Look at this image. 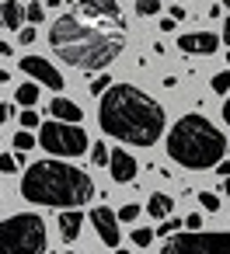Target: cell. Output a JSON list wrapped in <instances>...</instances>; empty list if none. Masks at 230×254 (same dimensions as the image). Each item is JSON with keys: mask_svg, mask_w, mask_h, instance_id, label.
Returning a JSON list of instances; mask_svg holds the SVG:
<instances>
[{"mask_svg": "<svg viewBox=\"0 0 230 254\" xmlns=\"http://www.w3.org/2000/svg\"><path fill=\"white\" fill-rule=\"evenodd\" d=\"M220 39L213 32H188V35H178V49L181 53H192V56H209L216 53Z\"/></svg>", "mask_w": 230, "mask_h": 254, "instance_id": "30bf717a", "label": "cell"}, {"mask_svg": "<svg viewBox=\"0 0 230 254\" xmlns=\"http://www.w3.org/2000/svg\"><path fill=\"white\" fill-rule=\"evenodd\" d=\"M25 18H28V25H42L46 21V7L42 4H28L25 7Z\"/></svg>", "mask_w": 230, "mask_h": 254, "instance_id": "7402d4cb", "label": "cell"}, {"mask_svg": "<svg viewBox=\"0 0 230 254\" xmlns=\"http://www.w3.org/2000/svg\"><path fill=\"white\" fill-rule=\"evenodd\" d=\"M136 216H140V205H133V202H129V205H122V209H119V219H122V223H133V219H136Z\"/></svg>", "mask_w": 230, "mask_h": 254, "instance_id": "f546056e", "label": "cell"}, {"mask_svg": "<svg viewBox=\"0 0 230 254\" xmlns=\"http://www.w3.org/2000/svg\"><path fill=\"white\" fill-rule=\"evenodd\" d=\"M21 70H25L32 80L46 84L49 91H63V77H60V70H56L49 60H42V56H25V60H21Z\"/></svg>", "mask_w": 230, "mask_h": 254, "instance_id": "9c48e42d", "label": "cell"}, {"mask_svg": "<svg viewBox=\"0 0 230 254\" xmlns=\"http://www.w3.org/2000/svg\"><path fill=\"white\" fill-rule=\"evenodd\" d=\"M209 87H213V94H227V91H230V70H223V73H216Z\"/></svg>", "mask_w": 230, "mask_h": 254, "instance_id": "603a6c76", "label": "cell"}, {"mask_svg": "<svg viewBox=\"0 0 230 254\" xmlns=\"http://www.w3.org/2000/svg\"><path fill=\"white\" fill-rule=\"evenodd\" d=\"M153 237H157V230H150V226L133 230V244H136V247H150V244H153Z\"/></svg>", "mask_w": 230, "mask_h": 254, "instance_id": "d6986e66", "label": "cell"}, {"mask_svg": "<svg viewBox=\"0 0 230 254\" xmlns=\"http://www.w3.org/2000/svg\"><path fill=\"white\" fill-rule=\"evenodd\" d=\"M7 119H11V105H0V126H4Z\"/></svg>", "mask_w": 230, "mask_h": 254, "instance_id": "d6a6232c", "label": "cell"}, {"mask_svg": "<svg viewBox=\"0 0 230 254\" xmlns=\"http://www.w3.org/2000/svg\"><path fill=\"white\" fill-rule=\"evenodd\" d=\"M108 167H112V181L115 185H129V181H136V157L129 153V150H112V157H108Z\"/></svg>", "mask_w": 230, "mask_h": 254, "instance_id": "8fae6325", "label": "cell"}, {"mask_svg": "<svg viewBox=\"0 0 230 254\" xmlns=\"http://www.w3.org/2000/svg\"><path fill=\"white\" fill-rule=\"evenodd\" d=\"M199 205L206 212H220V195L216 191H199Z\"/></svg>", "mask_w": 230, "mask_h": 254, "instance_id": "44dd1931", "label": "cell"}, {"mask_svg": "<svg viewBox=\"0 0 230 254\" xmlns=\"http://www.w3.org/2000/svg\"><path fill=\"white\" fill-rule=\"evenodd\" d=\"M227 66H230V53H227Z\"/></svg>", "mask_w": 230, "mask_h": 254, "instance_id": "b9f144b4", "label": "cell"}, {"mask_svg": "<svg viewBox=\"0 0 230 254\" xmlns=\"http://www.w3.org/2000/svg\"><path fill=\"white\" fill-rule=\"evenodd\" d=\"M108 87H112V77H108V73H105V70H101V77H94V80H91V87H87V91H91V94H94V98H101V94H105V91H108Z\"/></svg>", "mask_w": 230, "mask_h": 254, "instance_id": "ffe728a7", "label": "cell"}, {"mask_svg": "<svg viewBox=\"0 0 230 254\" xmlns=\"http://www.w3.org/2000/svg\"><path fill=\"white\" fill-rule=\"evenodd\" d=\"M164 108L133 84H112L98 98V126L119 143L153 146L164 136Z\"/></svg>", "mask_w": 230, "mask_h": 254, "instance_id": "6da1fadb", "label": "cell"}, {"mask_svg": "<svg viewBox=\"0 0 230 254\" xmlns=\"http://www.w3.org/2000/svg\"><path fill=\"white\" fill-rule=\"evenodd\" d=\"M171 18H174V21H178V18H185V7H181V4H174V7H171Z\"/></svg>", "mask_w": 230, "mask_h": 254, "instance_id": "836d02e7", "label": "cell"}, {"mask_svg": "<svg viewBox=\"0 0 230 254\" xmlns=\"http://www.w3.org/2000/svg\"><path fill=\"white\" fill-rule=\"evenodd\" d=\"M91 223H94V233L105 247H119L122 233H119V212H112L108 205H94L91 209Z\"/></svg>", "mask_w": 230, "mask_h": 254, "instance_id": "ba28073f", "label": "cell"}, {"mask_svg": "<svg viewBox=\"0 0 230 254\" xmlns=\"http://www.w3.org/2000/svg\"><path fill=\"white\" fill-rule=\"evenodd\" d=\"M185 226H188V230H199V226H202V216H199V212H192V216L185 219Z\"/></svg>", "mask_w": 230, "mask_h": 254, "instance_id": "4dcf8cb0", "label": "cell"}, {"mask_svg": "<svg viewBox=\"0 0 230 254\" xmlns=\"http://www.w3.org/2000/svg\"><path fill=\"white\" fill-rule=\"evenodd\" d=\"M147 212H150L153 219H167V216L174 212V198L164 195V191H153V195L147 198Z\"/></svg>", "mask_w": 230, "mask_h": 254, "instance_id": "2e32d148", "label": "cell"}, {"mask_svg": "<svg viewBox=\"0 0 230 254\" xmlns=\"http://www.w3.org/2000/svg\"><path fill=\"white\" fill-rule=\"evenodd\" d=\"M80 226H84V212H80V205H70V209L60 212V237H63L67 244H74V240L80 237Z\"/></svg>", "mask_w": 230, "mask_h": 254, "instance_id": "4fadbf2b", "label": "cell"}, {"mask_svg": "<svg viewBox=\"0 0 230 254\" xmlns=\"http://www.w3.org/2000/svg\"><path fill=\"white\" fill-rule=\"evenodd\" d=\"M223 42H227V46H230V18H227V21H223Z\"/></svg>", "mask_w": 230, "mask_h": 254, "instance_id": "d590c367", "label": "cell"}, {"mask_svg": "<svg viewBox=\"0 0 230 254\" xmlns=\"http://www.w3.org/2000/svg\"><path fill=\"white\" fill-rule=\"evenodd\" d=\"M39 146H46V153H53V157H80L91 150L80 122H63V119L39 126Z\"/></svg>", "mask_w": 230, "mask_h": 254, "instance_id": "8992f818", "label": "cell"}, {"mask_svg": "<svg viewBox=\"0 0 230 254\" xmlns=\"http://www.w3.org/2000/svg\"><path fill=\"white\" fill-rule=\"evenodd\" d=\"M11 53H14V49H11L7 42H0V56H11Z\"/></svg>", "mask_w": 230, "mask_h": 254, "instance_id": "74e56055", "label": "cell"}, {"mask_svg": "<svg viewBox=\"0 0 230 254\" xmlns=\"http://www.w3.org/2000/svg\"><path fill=\"white\" fill-rule=\"evenodd\" d=\"M0 171H4V174H18V157L14 153H0Z\"/></svg>", "mask_w": 230, "mask_h": 254, "instance_id": "4316f807", "label": "cell"}, {"mask_svg": "<svg viewBox=\"0 0 230 254\" xmlns=\"http://www.w3.org/2000/svg\"><path fill=\"white\" fill-rule=\"evenodd\" d=\"M46 223L35 212H18L0 219V251H46Z\"/></svg>", "mask_w": 230, "mask_h": 254, "instance_id": "5b68a950", "label": "cell"}, {"mask_svg": "<svg viewBox=\"0 0 230 254\" xmlns=\"http://www.w3.org/2000/svg\"><path fill=\"white\" fill-rule=\"evenodd\" d=\"M223 119H227V126H230V98L223 101Z\"/></svg>", "mask_w": 230, "mask_h": 254, "instance_id": "8d00e7d4", "label": "cell"}, {"mask_svg": "<svg viewBox=\"0 0 230 254\" xmlns=\"http://www.w3.org/2000/svg\"><path fill=\"white\" fill-rule=\"evenodd\" d=\"M49 115H56V119H63V122H80V119H84L80 105H77V101H67V98H56V101L49 105Z\"/></svg>", "mask_w": 230, "mask_h": 254, "instance_id": "9a60e30c", "label": "cell"}, {"mask_svg": "<svg viewBox=\"0 0 230 254\" xmlns=\"http://www.w3.org/2000/svg\"><path fill=\"white\" fill-rule=\"evenodd\" d=\"M35 39H39V32H35V25H25V28L18 32V42H21V46H32Z\"/></svg>", "mask_w": 230, "mask_h": 254, "instance_id": "83f0119b", "label": "cell"}, {"mask_svg": "<svg viewBox=\"0 0 230 254\" xmlns=\"http://www.w3.org/2000/svg\"><path fill=\"white\" fill-rule=\"evenodd\" d=\"M160 32H174V18H164L160 21Z\"/></svg>", "mask_w": 230, "mask_h": 254, "instance_id": "e575fe53", "label": "cell"}, {"mask_svg": "<svg viewBox=\"0 0 230 254\" xmlns=\"http://www.w3.org/2000/svg\"><path fill=\"white\" fill-rule=\"evenodd\" d=\"M25 21L28 18H25V7L18 4V0H4V4H0V25H4L7 32H18Z\"/></svg>", "mask_w": 230, "mask_h": 254, "instance_id": "5bb4252c", "label": "cell"}, {"mask_svg": "<svg viewBox=\"0 0 230 254\" xmlns=\"http://www.w3.org/2000/svg\"><path fill=\"white\" fill-rule=\"evenodd\" d=\"M213 171H216V174H220V178H230V164H227V160H220V164H216V167H213Z\"/></svg>", "mask_w": 230, "mask_h": 254, "instance_id": "1f68e13d", "label": "cell"}, {"mask_svg": "<svg viewBox=\"0 0 230 254\" xmlns=\"http://www.w3.org/2000/svg\"><path fill=\"white\" fill-rule=\"evenodd\" d=\"M11 143H14V150H25V153H28L32 146H39V139H35V136H32V129H25V126H21V132H14V139H11Z\"/></svg>", "mask_w": 230, "mask_h": 254, "instance_id": "ac0fdd59", "label": "cell"}, {"mask_svg": "<svg viewBox=\"0 0 230 254\" xmlns=\"http://www.w3.org/2000/svg\"><path fill=\"white\" fill-rule=\"evenodd\" d=\"M80 14H84L87 21H101V18H108V21L122 25V11H119L115 0H80Z\"/></svg>", "mask_w": 230, "mask_h": 254, "instance_id": "7c38bea8", "label": "cell"}, {"mask_svg": "<svg viewBox=\"0 0 230 254\" xmlns=\"http://www.w3.org/2000/svg\"><path fill=\"white\" fill-rule=\"evenodd\" d=\"M164 251L171 254H230V233H181L164 240Z\"/></svg>", "mask_w": 230, "mask_h": 254, "instance_id": "52a82bcc", "label": "cell"}, {"mask_svg": "<svg viewBox=\"0 0 230 254\" xmlns=\"http://www.w3.org/2000/svg\"><path fill=\"white\" fill-rule=\"evenodd\" d=\"M181 226H185L181 219L167 216V219H164V226H157V237H171V233H174V230H181Z\"/></svg>", "mask_w": 230, "mask_h": 254, "instance_id": "d4e9b609", "label": "cell"}, {"mask_svg": "<svg viewBox=\"0 0 230 254\" xmlns=\"http://www.w3.org/2000/svg\"><path fill=\"white\" fill-rule=\"evenodd\" d=\"M227 153V136L206 115H181L167 132V157L185 171H213Z\"/></svg>", "mask_w": 230, "mask_h": 254, "instance_id": "277c9868", "label": "cell"}, {"mask_svg": "<svg viewBox=\"0 0 230 254\" xmlns=\"http://www.w3.org/2000/svg\"><path fill=\"white\" fill-rule=\"evenodd\" d=\"M21 126H25V129H39L42 122H39V115H35L32 108H25V112H21Z\"/></svg>", "mask_w": 230, "mask_h": 254, "instance_id": "f1b7e54d", "label": "cell"}, {"mask_svg": "<svg viewBox=\"0 0 230 254\" xmlns=\"http://www.w3.org/2000/svg\"><path fill=\"white\" fill-rule=\"evenodd\" d=\"M223 191H227V195H230V178H227V181H223Z\"/></svg>", "mask_w": 230, "mask_h": 254, "instance_id": "ab89813d", "label": "cell"}, {"mask_svg": "<svg viewBox=\"0 0 230 254\" xmlns=\"http://www.w3.org/2000/svg\"><path fill=\"white\" fill-rule=\"evenodd\" d=\"M157 7H160L157 0H136V14H140V18H150V14H157Z\"/></svg>", "mask_w": 230, "mask_h": 254, "instance_id": "484cf974", "label": "cell"}, {"mask_svg": "<svg viewBox=\"0 0 230 254\" xmlns=\"http://www.w3.org/2000/svg\"><path fill=\"white\" fill-rule=\"evenodd\" d=\"M21 195L32 205L70 209V205H87L94 198V181H91L87 171L67 164V157H60V160H39V164H32L25 171Z\"/></svg>", "mask_w": 230, "mask_h": 254, "instance_id": "3957f363", "label": "cell"}, {"mask_svg": "<svg viewBox=\"0 0 230 254\" xmlns=\"http://www.w3.org/2000/svg\"><path fill=\"white\" fill-rule=\"evenodd\" d=\"M108 157H112V150H108L105 143H94V146H91V160H94L98 167H101V164H108Z\"/></svg>", "mask_w": 230, "mask_h": 254, "instance_id": "cb8c5ba5", "label": "cell"}, {"mask_svg": "<svg viewBox=\"0 0 230 254\" xmlns=\"http://www.w3.org/2000/svg\"><path fill=\"white\" fill-rule=\"evenodd\" d=\"M7 80H11V73H7L4 66H0V84H7Z\"/></svg>", "mask_w": 230, "mask_h": 254, "instance_id": "f35d334b", "label": "cell"}, {"mask_svg": "<svg viewBox=\"0 0 230 254\" xmlns=\"http://www.w3.org/2000/svg\"><path fill=\"white\" fill-rule=\"evenodd\" d=\"M49 46L53 53L74 66V70H87V73H101L122 49H126V35L122 32H105L94 21H84V14H63L53 21L49 28Z\"/></svg>", "mask_w": 230, "mask_h": 254, "instance_id": "7a4b0ae2", "label": "cell"}, {"mask_svg": "<svg viewBox=\"0 0 230 254\" xmlns=\"http://www.w3.org/2000/svg\"><path fill=\"white\" fill-rule=\"evenodd\" d=\"M39 94H42L39 84H21V87H18V105H21V108H32V105L39 101Z\"/></svg>", "mask_w": 230, "mask_h": 254, "instance_id": "e0dca14e", "label": "cell"}, {"mask_svg": "<svg viewBox=\"0 0 230 254\" xmlns=\"http://www.w3.org/2000/svg\"><path fill=\"white\" fill-rule=\"evenodd\" d=\"M220 4H223V7H227V11H230V0H220Z\"/></svg>", "mask_w": 230, "mask_h": 254, "instance_id": "60d3db41", "label": "cell"}]
</instances>
